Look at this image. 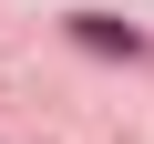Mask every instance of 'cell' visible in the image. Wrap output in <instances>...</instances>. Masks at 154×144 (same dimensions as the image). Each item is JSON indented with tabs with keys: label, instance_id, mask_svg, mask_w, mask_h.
Masks as SVG:
<instances>
[{
	"label": "cell",
	"instance_id": "obj_1",
	"mask_svg": "<svg viewBox=\"0 0 154 144\" xmlns=\"http://www.w3.org/2000/svg\"><path fill=\"white\" fill-rule=\"evenodd\" d=\"M72 31H82V41H93V52H144V41H134V31H123V21H103V11H82V21H72Z\"/></svg>",
	"mask_w": 154,
	"mask_h": 144
}]
</instances>
